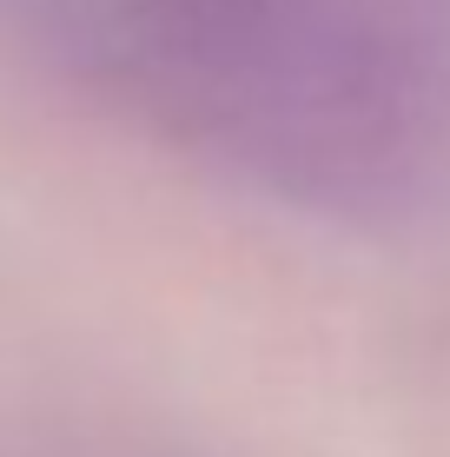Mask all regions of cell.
Instances as JSON below:
<instances>
[{"label": "cell", "mask_w": 450, "mask_h": 457, "mask_svg": "<svg viewBox=\"0 0 450 457\" xmlns=\"http://www.w3.org/2000/svg\"><path fill=\"white\" fill-rule=\"evenodd\" d=\"M93 73L278 199L391 212L450 160V0H67Z\"/></svg>", "instance_id": "1"}]
</instances>
